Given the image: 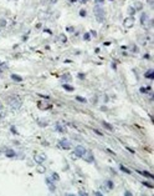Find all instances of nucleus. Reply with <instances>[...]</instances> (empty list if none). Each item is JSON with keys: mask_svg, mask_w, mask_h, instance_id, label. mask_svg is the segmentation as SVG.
Instances as JSON below:
<instances>
[{"mask_svg": "<svg viewBox=\"0 0 154 196\" xmlns=\"http://www.w3.org/2000/svg\"><path fill=\"white\" fill-rule=\"evenodd\" d=\"M9 104H10L11 109H14V110L20 109V106H21V101H20V99H19V97H16V96H15V97H10Z\"/></svg>", "mask_w": 154, "mask_h": 196, "instance_id": "nucleus-1", "label": "nucleus"}, {"mask_svg": "<svg viewBox=\"0 0 154 196\" xmlns=\"http://www.w3.org/2000/svg\"><path fill=\"white\" fill-rule=\"evenodd\" d=\"M82 158H83L85 161H87V162H93V155H92V151H90V150H86V152L83 154Z\"/></svg>", "mask_w": 154, "mask_h": 196, "instance_id": "nucleus-2", "label": "nucleus"}, {"mask_svg": "<svg viewBox=\"0 0 154 196\" xmlns=\"http://www.w3.org/2000/svg\"><path fill=\"white\" fill-rule=\"evenodd\" d=\"M85 152H86V149H85L83 146H76V147H75V155H76V156H80V158H82Z\"/></svg>", "mask_w": 154, "mask_h": 196, "instance_id": "nucleus-3", "label": "nucleus"}, {"mask_svg": "<svg viewBox=\"0 0 154 196\" xmlns=\"http://www.w3.org/2000/svg\"><path fill=\"white\" fill-rule=\"evenodd\" d=\"M123 25H124V28H127V29H130V28L134 25V19H133V18H127V19H124Z\"/></svg>", "mask_w": 154, "mask_h": 196, "instance_id": "nucleus-4", "label": "nucleus"}, {"mask_svg": "<svg viewBox=\"0 0 154 196\" xmlns=\"http://www.w3.org/2000/svg\"><path fill=\"white\" fill-rule=\"evenodd\" d=\"M60 146H61L62 149L70 150V149H71V143H70L68 140H66V139H62V140L60 141Z\"/></svg>", "mask_w": 154, "mask_h": 196, "instance_id": "nucleus-5", "label": "nucleus"}, {"mask_svg": "<svg viewBox=\"0 0 154 196\" xmlns=\"http://www.w3.org/2000/svg\"><path fill=\"white\" fill-rule=\"evenodd\" d=\"M94 14L98 16L100 20H102V15H104V11H103V9H102V8L96 6V8H94Z\"/></svg>", "mask_w": 154, "mask_h": 196, "instance_id": "nucleus-6", "label": "nucleus"}, {"mask_svg": "<svg viewBox=\"0 0 154 196\" xmlns=\"http://www.w3.org/2000/svg\"><path fill=\"white\" fill-rule=\"evenodd\" d=\"M45 160H46V156H44V155H35V161L37 164H42Z\"/></svg>", "mask_w": 154, "mask_h": 196, "instance_id": "nucleus-7", "label": "nucleus"}, {"mask_svg": "<svg viewBox=\"0 0 154 196\" xmlns=\"http://www.w3.org/2000/svg\"><path fill=\"white\" fill-rule=\"evenodd\" d=\"M102 126H103L104 129H107L108 131H112V130H113V126H112L111 124H108V123H106V121H102Z\"/></svg>", "mask_w": 154, "mask_h": 196, "instance_id": "nucleus-8", "label": "nucleus"}, {"mask_svg": "<svg viewBox=\"0 0 154 196\" xmlns=\"http://www.w3.org/2000/svg\"><path fill=\"white\" fill-rule=\"evenodd\" d=\"M5 156H8V158H14V156H15V151L9 149V150L5 151Z\"/></svg>", "mask_w": 154, "mask_h": 196, "instance_id": "nucleus-9", "label": "nucleus"}, {"mask_svg": "<svg viewBox=\"0 0 154 196\" xmlns=\"http://www.w3.org/2000/svg\"><path fill=\"white\" fill-rule=\"evenodd\" d=\"M11 79H13V80H15V81H17V83L23 81V77H21V76H19V75H15V74H13V75H11Z\"/></svg>", "mask_w": 154, "mask_h": 196, "instance_id": "nucleus-10", "label": "nucleus"}, {"mask_svg": "<svg viewBox=\"0 0 154 196\" xmlns=\"http://www.w3.org/2000/svg\"><path fill=\"white\" fill-rule=\"evenodd\" d=\"M145 77H148V79H154V71L149 70L148 72H145Z\"/></svg>", "mask_w": 154, "mask_h": 196, "instance_id": "nucleus-11", "label": "nucleus"}, {"mask_svg": "<svg viewBox=\"0 0 154 196\" xmlns=\"http://www.w3.org/2000/svg\"><path fill=\"white\" fill-rule=\"evenodd\" d=\"M139 174H142L144 176H148V178H150V179H154V175H152V174H149L147 171H139Z\"/></svg>", "mask_w": 154, "mask_h": 196, "instance_id": "nucleus-12", "label": "nucleus"}, {"mask_svg": "<svg viewBox=\"0 0 154 196\" xmlns=\"http://www.w3.org/2000/svg\"><path fill=\"white\" fill-rule=\"evenodd\" d=\"M62 86H64V89H65V90H67V91H73V88H72L71 85H67V84H64Z\"/></svg>", "mask_w": 154, "mask_h": 196, "instance_id": "nucleus-13", "label": "nucleus"}, {"mask_svg": "<svg viewBox=\"0 0 154 196\" xmlns=\"http://www.w3.org/2000/svg\"><path fill=\"white\" fill-rule=\"evenodd\" d=\"M56 129L59 130V132H65V130H66V129H65V127H62L60 124H57V125H56Z\"/></svg>", "mask_w": 154, "mask_h": 196, "instance_id": "nucleus-14", "label": "nucleus"}, {"mask_svg": "<svg viewBox=\"0 0 154 196\" xmlns=\"http://www.w3.org/2000/svg\"><path fill=\"white\" fill-rule=\"evenodd\" d=\"M121 170H122V171H124L126 174H130V172H132L130 170H128V169H127V167H124L123 165H121Z\"/></svg>", "mask_w": 154, "mask_h": 196, "instance_id": "nucleus-15", "label": "nucleus"}, {"mask_svg": "<svg viewBox=\"0 0 154 196\" xmlns=\"http://www.w3.org/2000/svg\"><path fill=\"white\" fill-rule=\"evenodd\" d=\"M52 179H53V180H56V181H59V180H60V176L57 175V174H55V172H53V174H52Z\"/></svg>", "mask_w": 154, "mask_h": 196, "instance_id": "nucleus-16", "label": "nucleus"}, {"mask_svg": "<svg viewBox=\"0 0 154 196\" xmlns=\"http://www.w3.org/2000/svg\"><path fill=\"white\" fill-rule=\"evenodd\" d=\"M128 13H129L130 15L136 14V8H129V9H128Z\"/></svg>", "mask_w": 154, "mask_h": 196, "instance_id": "nucleus-17", "label": "nucleus"}, {"mask_svg": "<svg viewBox=\"0 0 154 196\" xmlns=\"http://www.w3.org/2000/svg\"><path fill=\"white\" fill-rule=\"evenodd\" d=\"M76 100H78L80 103H86V101H87L86 99H83V97H81V96H77V97H76Z\"/></svg>", "mask_w": 154, "mask_h": 196, "instance_id": "nucleus-18", "label": "nucleus"}, {"mask_svg": "<svg viewBox=\"0 0 154 196\" xmlns=\"http://www.w3.org/2000/svg\"><path fill=\"white\" fill-rule=\"evenodd\" d=\"M60 40H61L62 43H66V41H67V37H66L65 35H60Z\"/></svg>", "mask_w": 154, "mask_h": 196, "instance_id": "nucleus-19", "label": "nucleus"}, {"mask_svg": "<svg viewBox=\"0 0 154 196\" xmlns=\"http://www.w3.org/2000/svg\"><path fill=\"white\" fill-rule=\"evenodd\" d=\"M145 20H147V15H145V14H142V24H143V25L145 24Z\"/></svg>", "mask_w": 154, "mask_h": 196, "instance_id": "nucleus-20", "label": "nucleus"}, {"mask_svg": "<svg viewBox=\"0 0 154 196\" xmlns=\"http://www.w3.org/2000/svg\"><path fill=\"white\" fill-rule=\"evenodd\" d=\"M38 125H40V126H47V121L44 123V120H40V121H38Z\"/></svg>", "mask_w": 154, "mask_h": 196, "instance_id": "nucleus-21", "label": "nucleus"}, {"mask_svg": "<svg viewBox=\"0 0 154 196\" xmlns=\"http://www.w3.org/2000/svg\"><path fill=\"white\" fill-rule=\"evenodd\" d=\"M38 106H40L41 109H44V107H45V109H47V107H50V105H47V104H45V105H42V104H38Z\"/></svg>", "mask_w": 154, "mask_h": 196, "instance_id": "nucleus-22", "label": "nucleus"}, {"mask_svg": "<svg viewBox=\"0 0 154 196\" xmlns=\"http://www.w3.org/2000/svg\"><path fill=\"white\" fill-rule=\"evenodd\" d=\"M37 170H38V172H45V169H44L42 166H38V169H37Z\"/></svg>", "mask_w": 154, "mask_h": 196, "instance_id": "nucleus-23", "label": "nucleus"}, {"mask_svg": "<svg viewBox=\"0 0 154 196\" xmlns=\"http://www.w3.org/2000/svg\"><path fill=\"white\" fill-rule=\"evenodd\" d=\"M80 15H81V16H86V10H81V11H80Z\"/></svg>", "mask_w": 154, "mask_h": 196, "instance_id": "nucleus-24", "label": "nucleus"}, {"mask_svg": "<svg viewBox=\"0 0 154 196\" xmlns=\"http://www.w3.org/2000/svg\"><path fill=\"white\" fill-rule=\"evenodd\" d=\"M107 185H108V187H109V189H112V187H113V184H112V181H108V182H107Z\"/></svg>", "mask_w": 154, "mask_h": 196, "instance_id": "nucleus-25", "label": "nucleus"}, {"mask_svg": "<svg viewBox=\"0 0 154 196\" xmlns=\"http://www.w3.org/2000/svg\"><path fill=\"white\" fill-rule=\"evenodd\" d=\"M143 184H144L145 186H148V187H153V185H152V184H148V182H145V181H143Z\"/></svg>", "mask_w": 154, "mask_h": 196, "instance_id": "nucleus-26", "label": "nucleus"}, {"mask_svg": "<svg viewBox=\"0 0 154 196\" xmlns=\"http://www.w3.org/2000/svg\"><path fill=\"white\" fill-rule=\"evenodd\" d=\"M147 90H149V88H147V89L142 88V89H141V92H147Z\"/></svg>", "mask_w": 154, "mask_h": 196, "instance_id": "nucleus-27", "label": "nucleus"}, {"mask_svg": "<svg viewBox=\"0 0 154 196\" xmlns=\"http://www.w3.org/2000/svg\"><path fill=\"white\" fill-rule=\"evenodd\" d=\"M86 40H90V34H85V36H83Z\"/></svg>", "mask_w": 154, "mask_h": 196, "instance_id": "nucleus-28", "label": "nucleus"}, {"mask_svg": "<svg viewBox=\"0 0 154 196\" xmlns=\"http://www.w3.org/2000/svg\"><path fill=\"white\" fill-rule=\"evenodd\" d=\"M11 132H14V134H17V131H16V129H15V127H11Z\"/></svg>", "mask_w": 154, "mask_h": 196, "instance_id": "nucleus-29", "label": "nucleus"}, {"mask_svg": "<svg viewBox=\"0 0 154 196\" xmlns=\"http://www.w3.org/2000/svg\"><path fill=\"white\" fill-rule=\"evenodd\" d=\"M103 1H104V0H96V3H97V4H102Z\"/></svg>", "mask_w": 154, "mask_h": 196, "instance_id": "nucleus-30", "label": "nucleus"}, {"mask_svg": "<svg viewBox=\"0 0 154 196\" xmlns=\"http://www.w3.org/2000/svg\"><path fill=\"white\" fill-rule=\"evenodd\" d=\"M93 195H96V196H101L102 194H101V192H93Z\"/></svg>", "mask_w": 154, "mask_h": 196, "instance_id": "nucleus-31", "label": "nucleus"}, {"mask_svg": "<svg viewBox=\"0 0 154 196\" xmlns=\"http://www.w3.org/2000/svg\"><path fill=\"white\" fill-rule=\"evenodd\" d=\"M4 25H6V21H5V20H1V26H4Z\"/></svg>", "mask_w": 154, "mask_h": 196, "instance_id": "nucleus-32", "label": "nucleus"}, {"mask_svg": "<svg viewBox=\"0 0 154 196\" xmlns=\"http://www.w3.org/2000/svg\"><path fill=\"white\" fill-rule=\"evenodd\" d=\"M94 132H96V134H98V135H102V132H101V131H98V130H94Z\"/></svg>", "mask_w": 154, "mask_h": 196, "instance_id": "nucleus-33", "label": "nucleus"}, {"mask_svg": "<svg viewBox=\"0 0 154 196\" xmlns=\"http://www.w3.org/2000/svg\"><path fill=\"white\" fill-rule=\"evenodd\" d=\"M91 35H93V36H96V35H97V34H96V31H93V30H92V31H91Z\"/></svg>", "mask_w": 154, "mask_h": 196, "instance_id": "nucleus-34", "label": "nucleus"}, {"mask_svg": "<svg viewBox=\"0 0 154 196\" xmlns=\"http://www.w3.org/2000/svg\"><path fill=\"white\" fill-rule=\"evenodd\" d=\"M72 1H77V0H72ZM80 3H86V0H80Z\"/></svg>", "mask_w": 154, "mask_h": 196, "instance_id": "nucleus-35", "label": "nucleus"}, {"mask_svg": "<svg viewBox=\"0 0 154 196\" xmlns=\"http://www.w3.org/2000/svg\"><path fill=\"white\" fill-rule=\"evenodd\" d=\"M0 110H1V105H0Z\"/></svg>", "mask_w": 154, "mask_h": 196, "instance_id": "nucleus-36", "label": "nucleus"}]
</instances>
